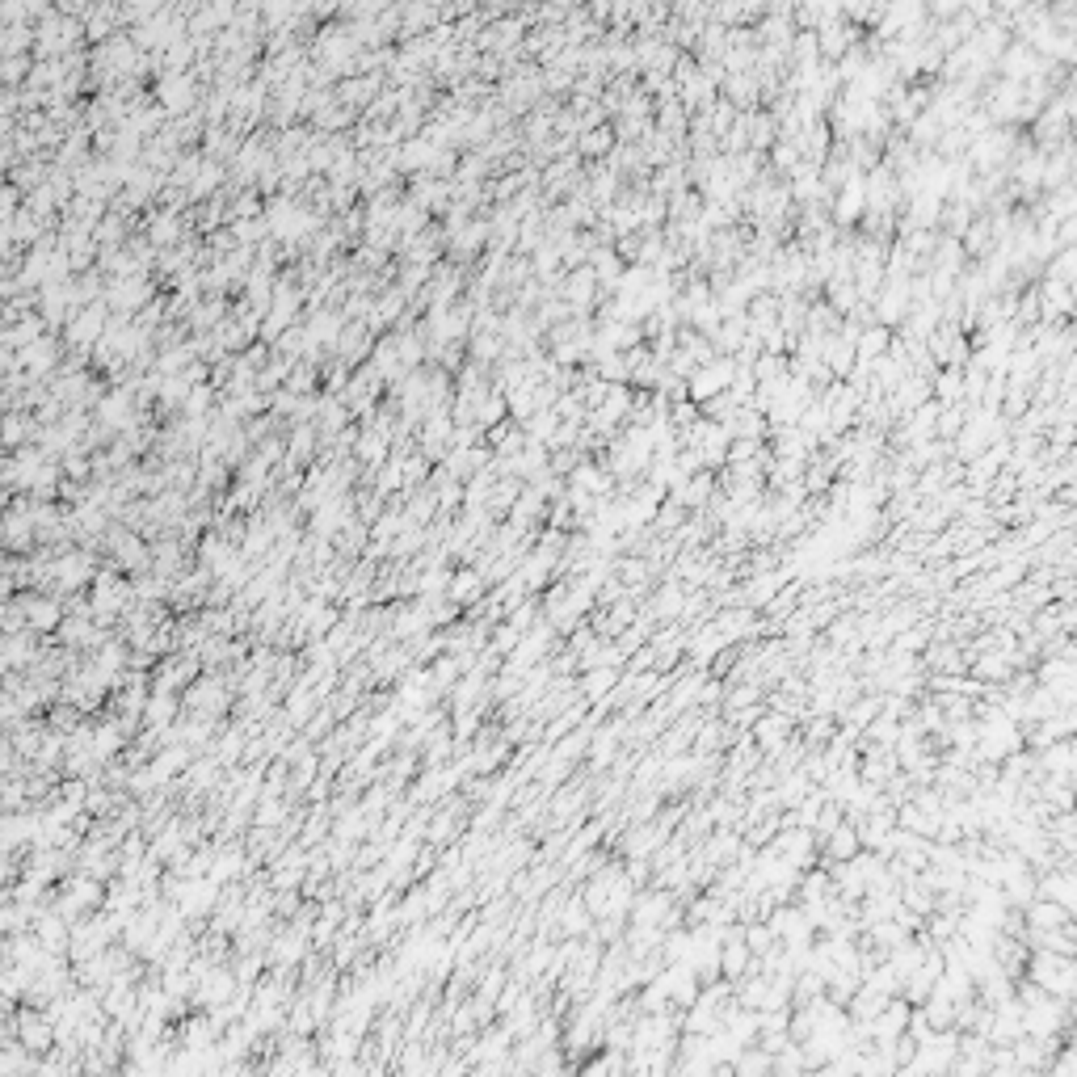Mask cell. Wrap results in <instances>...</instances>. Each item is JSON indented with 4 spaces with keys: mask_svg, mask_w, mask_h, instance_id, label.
I'll return each mask as SVG.
<instances>
[{
    "mask_svg": "<svg viewBox=\"0 0 1077 1077\" xmlns=\"http://www.w3.org/2000/svg\"><path fill=\"white\" fill-rule=\"evenodd\" d=\"M1027 977H1031L1035 989H1044L1048 998H1061V1002L1073 998V960H1069V955H1052V951L1035 955L1031 968H1027Z\"/></svg>",
    "mask_w": 1077,
    "mask_h": 1077,
    "instance_id": "cell-1",
    "label": "cell"
}]
</instances>
